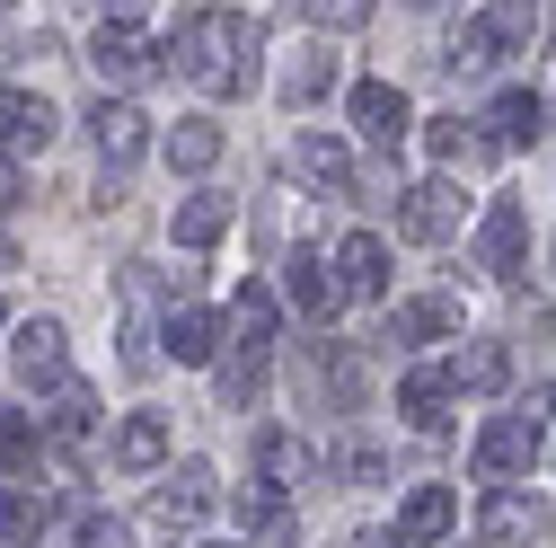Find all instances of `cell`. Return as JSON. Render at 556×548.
<instances>
[{"label":"cell","instance_id":"obj_1","mask_svg":"<svg viewBox=\"0 0 556 548\" xmlns=\"http://www.w3.org/2000/svg\"><path fill=\"white\" fill-rule=\"evenodd\" d=\"M177 72L194 89H213V98H239L248 72H256V27L239 10H194L177 18Z\"/></svg>","mask_w":556,"mask_h":548},{"label":"cell","instance_id":"obj_2","mask_svg":"<svg viewBox=\"0 0 556 548\" xmlns=\"http://www.w3.org/2000/svg\"><path fill=\"white\" fill-rule=\"evenodd\" d=\"M530 27H539V10H530V0H504V10H477V18L459 27L451 62H459V72H485V62H504L513 45H530Z\"/></svg>","mask_w":556,"mask_h":548},{"label":"cell","instance_id":"obj_3","mask_svg":"<svg viewBox=\"0 0 556 548\" xmlns=\"http://www.w3.org/2000/svg\"><path fill=\"white\" fill-rule=\"evenodd\" d=\"M10 363H18L27 389H72V346H62L53 319H18L10 327Z\"/></svg>","mask_w":556,"mask_h":548},{"label":"cell","instance_id":"obj_4","mask_svg":"<svg viewBox=\"0 0 556 548\" xmlns=\"http://www.w3.org/2000/svg\"><path fill=\"white\" fill-rule=\"evenodd\" d=\"M459 213H468V203H459L451 177H425V186H406V195H397V231H406L415 248H442V239L459 231Z\"/></svg>","mask_w":556,"mask_h":548},{"label":"cell","instance_id":"obj_5","mask_svg":"<svg viewBox=\"0 0 556 548\" xmlns=\"http://www.w3.org/2000/svg\"><path fill=\"white\" fill-rule=\"evenodd\" d=\"M539 460V416H495L477 434V477H521Z\"/></svg>","mask_w":556,"mask_h":548},{"label":"cell","instance_id":"obj_6","mask_svg":"<svg viewBox=\"0 0 556 548\" xmlns=\"http://www.w3.org/2000/svg\"><path fill=\"white\" fill-rule=\"evenodd\" d=\"M451 522H459V496H451V487H415V496L397 505L389 548H433V539H451Z\"/></svg>","mask_w":556,"mask_h":548},{"label":"cell","instance_id":"obj_7","mask_svg":"<svg viewBox=\"0 0 556 548\" xmlns=\"http://www.w3.org/2000/svg\"><path fill=\"white\" fill-rule=\"evenodd\" d=\"M354 124H363V142L397 151V142H406V124H415V107H406V89H389V80H363V89H354Z\"/></svg>","mask_w":556,"mask_h":548},{"label":"cell","instance_id":"obj_8","mask_svg":"<svg viewBox=\"0 0 556 548\" xmlns=\"http://www.w3.org/2000/svg\"><path fill=\"white\" fill-rule=\"evenodd\" d=\"M89 133H98V160H106V169H132L142 142H151V133H142V107H124V98H98V107H89Z\"/></svg>","mask_w":556,"mask_h":548},{"label":"cell","instance_id":"obj_9","mask_svg":"<svg viewBox=\"0 0 556 548\" xmlns=\"http://www.w3.org/2000/svg\"><path fill=\"white\" fill-rule=\"evenodd\" d=\"M521 239H530V213H521V203L504 195L495 213H485V231H477V265H485V274H504V284H513V274H521Z\"/></svg>","mask_w":556,"mask_h":548},{"label":"cell","instance_id":"obj_10","mask_svg":"<svg viewBox=\"0 0 556 548\" xmlns=\"http://www.w3.org/2000/svg\"><path fill=\"white\" fill-rule=\"evenodd\" d=\"M160 346H168L177 363H213V354H222V319L186 301V310H168V319H160Z\"/></svg>","mask_w":556,"mask_h":548},{"label":"cell","instance_id":"obj_11","mask_svg":"<svg viewBox=\"0 0 556 548\" xmlns=\"http://www.w3.org/2000/svg\"><path fill=\"white\" fill-rule=\"evenodd\" d=\"M336 284L354 292V301H371V292H389V248H380L371 231H354V239L336 248Z\"/></svg>","mask_w":556,"mask_h":548},{"label":"cell","instance_id":"obj_12","mask_svg":"<svg viewBox=\"0 0 556 548\" xmlns=\"http://www.w3.org/2000/svg\"><path fill=\"white\" fill-rule=\"evenodd\" d=\"M0 142H18V151H45V142H53L45 89H0Z\"/></svg>","mask_w":556,"mask_h":548},{"label":"cell","instance_id":"obj_13","mask_svg":"<svg viewBox=\"0 0 556 548\" xmlns=\"http://www.w3.org/2000/svg\"><path fill=\"white\" fill-rule=\"evenodd\" d=\"M203 513H213V469H177L168 487L151 496V522H160V531H177V522H203Z\"/></svg>","mask_w":556,"mask_h":548},{"label":"cell","instance_id":"obj_14","mask_svg":"<svg viewBox=\"0 0 556 548\" xmlns=\"http://www.w3.org/2000/svg\"><path fill=\"white\" fill-rule=\"evenodd\" d=\"M389 336H397V346H433V336H459V301H451V292H425V301H397Z\"/></svg>","mask_w":556,"mask_h":548},{"label":"cell","instance_id":"obj_15","mask_svg":"<svg viewBox=\"0 0 556 548\" xmlns=\"http://www.w3.org/2000/svg\"><path fill=\"white\" fill-rule=\"evenodd\" d=\"M451 389H459L451 372H406V389H397L406 425H415V434H442V425H451Z\"/></svg>","mask_w":556,"mask_h":548},{"label":"cell","instance_id":"obj_16","mask_svg":"<svg viewBox=\"0 0 556 548\" xmlns=\"http://www.w3.org/2000/svg\"><path fill=\"white\" fill-rule=\"evenodd\" d=\"M89 62L106 80H132L151 62V45H142V27H124V18H98V36H89Z\"/></svg>","mask_w":556,"mask_h":548},{"label":"cell","instance_id":"obj_17","mask_svg":"<svg viewBox=\"0 0 556 548\" xmlns=\"http://www.w3.org/2000/svg\"><path fill=\"white\" fill-rule=\"evenodd\" d=\"M539 115H547L539 89H504L495 107H485V124H495V133H485V151H521L530 133H539Z\"/></svg>","mask_w":556,"mask_h":548},{"label":"cell","instance_id":"obj_18","mask_svg":"<svg viewBox=\"0 0 556 548\" xmlns=\"http://www.w3.org/2000/svg\"><path fill=\"white\" fill-rule=\"evenodd\" d=\"M89 434H98V398L72 381V389L53 398V416H45V443H53V451H89Z\"/></svg>","mask_w":556,"mask_h":548},{"label":"cell","instance_id":"obj_19","mask_svg":"<svg viewBox=\"0 0 556 548\" xmlns=\"http://www.w3.org/2000/svg\"><path fill=\"white\" fill-rule=\"evenodd\" d=\"M230 346H248V354L274 346V292H265V284H248V292L230 301Z\"/></svg>","mask_w":556,"mask_h":548},{"label":"cell","instance_id":"obj_20","mask_svg":"<svg viewBox=\"0 0 556 548\" xmlns=\"http://www.w3.org/2000/svg\"><path fill=\"white\" fill-rule=\"evenodd\" d=\"M230 231V195H186L177 203V248H213Z\"/></svg>","mask_w":556,"mask_h":548},{"label":"cell","instance_id":"obj_21","mask_svg":"<svg viewBox=\"0 0 556 548\" xmlns=\"http://www.w3.org/2000/svg\"><path fill=\"white\" fill-rule=\"evenodd\" d=\"M168 460V425L160 416H124V434H115V469H160Z\"/></svg>","mask_w":556,"mask_h":548},{"label":"cell","instance_id":"obj_22","mask_svg":"<svg viewBox=\"0 0 556 548\" xmlns=\"http://www.w3.org/2000/svg\"><path fill=\"white\" fill-rule=\"evenodd\" d=\"M477 531H485V548H521V539L539 531V513H530L521 496H485V513H477Z\"/></svg>","mask_w":556,"mask_h":548},{"label":"cell","instance_id":"obj_23","mask_svg":"<svg viewBox=\"0 0 556 548\" xmlns=\"http://www.w3.org/2000/svg\"><path fill=\"white\" fill-rule=\"evenodd\" d=\"M256 469H265V487H301V477H309V443L301 434H265L256 443Z\"/></svg>","mask_w":556,"mask_h":548},{"label":"cell","instance_id":"obj_24","mask_svg":"<svg viewBox=\"0 0 556 548\" xmlns=\"http://www.w3.org/2000/svg\"><path fill=\"white\" fill-rule=\"evenodd\" d=\"M504 372H513V354L495 346V336L459 346V363H451V381H459V389H504Z\"/></svg>","mask_w":556,"mask_h":548},{"label":"cell","instance_id":"obj_25","mask_svg":"<svg viewBox=\"0 0 556 548\" xmlns=\"http://www.w3.org/2000/svg\"><path fill=\"white\" fill-rule=\"evenodd\" d=\"M327 89H336V53L309 45V53L283 62V98H292V107H309V98H327Z\"/></svg>","mask_w":556,"mask_h":548},{"label":"cell","instance_id":"obj_26","mask_svg":"<svg viewBox=\"0 0 556 548\" xmlns=\"http://www.w3.org/2000/svg\"><path fill=\"white\" fill-rule=\"evenodd\" d=\"M292 169H301V177H318V186H344V177H354L344 142H327V133H301V142H292Z\"/></svg>","mask_w":556,"mask_h":548},{"label":"cell","instance_id":"obj_27","mask_svg":"<svg viewBox=\"0 0 556 548\" xmlns=\"http://www.w3.org/2000/svg\"><path fill=\"white\" fill-rule=\"evenodd\" d=\"M336 292H344V284L318 265V248H301V257H292V301H301L309 319H327V310H336Z\"/></svg>","mask_w":556,"mask_h":548},{"label":"cell","instance_id":"obj_28","mask_svg":"<svg viewBox=\"0 0 556 548\" xmlns=\"http://www.w3.org/2000/svg\"><path fill=\"white\" fill-rule=\"evenodd\" d=\"M27 460H36V425L18 416V407H10V398H0V477H18Z\"/></svg>","mask_w":556,"mask_h":548},{"label":"cell","instance_id":"obj_29","mask_svg":"<svg viewBox=\"0 0 556 548\" xmlns=\"http://www.w3.org/2000/svg\"><path fill=\"white\" fill-rule=\"evenodd\" d=\"M45 531V505L36 496H10V487H0V548H27Z\"/></svg>","mask_w":556,"mask_h":548},{"label":"cell","instance_id":"obj_30","mask_svg":"<svg viewBox=\"0 0 556 548\" xmlns=\"http://www.w3.org/2000/svg\"><path fill=\"white\" fill-rule=\"evenodd\" d=\"M168 160H177V169H213V160H222V133H213V124H177V133H168Z\"/></svg>","mask_w":556,"mask_h":548},{"label":"cell","instance_id":"obj_31","mask_svg":"<svg viewBox=\"0 0 556 548\" xmlns=\"http://www.w3.org/2000/svg\"><path fill=\"white\" fill-rule=\"evenodd\" d=\"M256 389H265V354H248V346H230V363H222V398H230V407H248Z\"/></svg>","mask_w":556,"mask_h":548},{"label":"cell","instance_id":"obj_32","mask_svg":"<svg viewBox=\"0 0 556 548\" xmlns=\"http://www.w3.org/2000/svg\"><path fill=\"white\" fill-rule=\"evenodd\" d=\"M425 151H433V160L451 169V160H468V151H477V133H468L459 115H442V124H425Z\"/></svg>","mask_w":556,"mask_h":548},{"label":"cell","instance_id":"obj_33","mask_svg":"<svg viewBox=\"0 0 556 548\" xmlns=\"http://www.w3.org/2000/svg\"><path fill=\"white\" fill-rule=\"evenodd\" d=\"M239 522L248 531H283V487H248L239 496Z\"/></svg>","mask_w":556,"mask_h":548},{"label":"cell","instance_id":"obj_34","mask_svg":"<svg viewBox=\"0 0 556 548\" xmlns=\"http://www.w3.org/2000/svg\"><path fill=\"white\" fill-rule=\"evenodd\" d=\"M371 0H309V27H363Z\"/></svg>","mask_w":556,"mask_h":548},{"label":"cell","instance_id":"obj_35","mask_svg":"<svg viewBox=\"0 0 556 548\" xmlns=\"http://www.w3.org/2000/svg\"><path fill=\"white\" fill-rule=\"evenodd\" d=\"M27 203V177H18V160H0V213H18Z\"/></svg>","mask_w":556,"mask_h":548},{"label":"cell","instance_id":"obj_36","mask_svg":"<svg viewBox=\"0 0 556 548\" xmlns=\"http://www.w3.org/2000/svg\"><path fill=\"white\" fill-rule=\"evenodd\" d=\"M80 548H124V522H98V513H89V522H80Z\"/></svg>","mask_w":556,"mask_h":548},{"label":"cell","instance_id":"obj_37","mask_svg":"<svg viewBox=\"0 0 556 548\" xmlns=\"http://www.w3.org/2000/svg\"><path fill=\"white\" fill-rule=\"evenodd\" d=\"M142 10L151 0H106V18H124V27H142Z\"/></svg>","mask_w":556,"mask_h":548},{"label":"cell","instance_id":"obj_38","mask_svg":"<svg viewBox=\"0 0 556 548\" xmlns=\"http://www.w3.org/2000/svg\"><path fill=\"white\" fill-rule=\"evenodd\" d=\"M10 265H18V248H10V239H0V274H10Z\"/></svg>","mask_w":556,"mask_h":548}]
</instances>
